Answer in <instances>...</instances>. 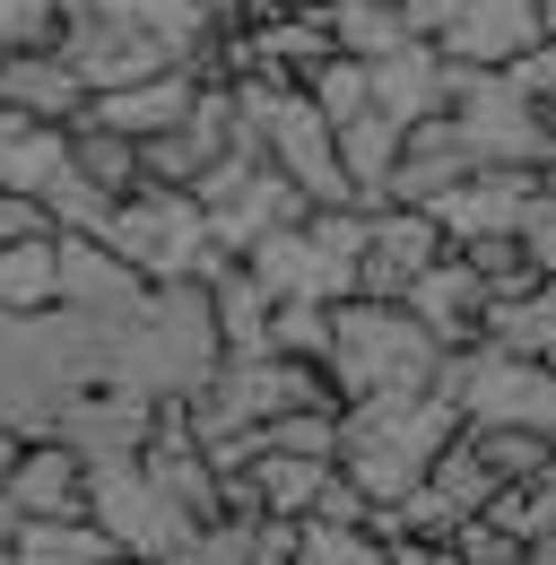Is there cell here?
<instances>
[{
    "mask_svg": "<svg viewBox=\"0 0 556 565\" xmlns=\"http://www.w3.org/2000/svg\"><path fill=\"white\" fill-rule=\"evenodd\" d=\"M487 356H513V365H556V279L513 296V305H487Z\"/></svg>",
    "mask_w": 556,
    "mask_h": 565,
    "instance_id": "e0dca14e",
    "label": "cell"
},
{
    "mask_svg": "<svg viewBox=\"0 0 556 565\" xmlns=\"http://www.w3.org/2000/svg\"><path fill=\"white\" fill-rule=\"evenodd\" d=\"M374 114L383 122H435V114H452V53H435V44H409V53H392V62H374Z\"/></svg>",
    "mask_w": 556,
    "mask_h": 565,
    "instance_id": "7c38bea8",
    "label": "cell"
},
{
    "mask_svg": "<svg viewBox=\"0 0 556 565\" xmlns=\"http://www.w3.org/2000/svg\"><path fill=\"white\" fill-rule=\"evenodd\" d=\"M539 44H556V0H539Z\"/></svg>",
    "mask_w": 556,
    "mask_h": 565,
    "instance_id": "d6a6232c",
    "label": "cell"
},
{
    "mask_svg": "<svg viewBox=\"0 0 556 565\" xmlns=\"http://www.w3.org/2000/svg\"><path fill=\"white\" fill-rule=\"evenodd\" d=\"M443 365H452V356L435 349V331L417 322L409 305H365V296L331 305V356H322V374H331L340 409L443 392Z\"/></svg>",
    "mask_w": 556,
    "mask_h": 565,
    "instance_id": "3957f363",
    "label": "cell"
},
{
    "mask_svg": "<svg viewBox=\"0 0 556 565\" xmlns=\"http://www.w3.org/2000/svg\"><path fill=\"white\" fill-rule=\"evenodd\" d=\"M340 0H253V18H331Z\"/></svg>",
    "mask_w": 556,
    "mask_h": 565,
    "instance_id": "4dcf8cb0",
    "label": "cell"
},
{
    "mask_svg": "<svg viewBox=\"0 0 556 565\" xmlns=\"http://www.w3.org/2000/svg\"><path fill=\"white\" fill-rule=\"evenodd\" d=\"M87 522L122 548V557H139V565H165L201 522L174 504V495L148 479V461H87Z\"/></svg>",
    "mask_w": 556,
    "mask_h": 565,
    "instance_id": "5b68a950",
    "label": "cell"
},
{
    "mask_svg": "<svg viewBox=\"0 0 556 565\" xmlns=\"http://www.w3.org/2000/svg\"><path fill=\"white\" fill-rule=\"evenodd\" d=\"M9 504H18V522H87V461L70 452V444H18V461H9Z\"/></svg>",
    "mask_w": 556,
    "mask_h": 565,
    "instance_id": "ba28073f",
    "label": "cell"
},
{
    "mask_svg": "<svg viewBox=\"0 0 556 565\" xmlns=\"http://www.w3.org/2000/svg\"><path fill=\"white\" fill-rule=\"evenodd\" d=\"M461 435H470V418H461L452 392L356 401V409H340V479H356V495H365L374 513H392V504H409V495L435 479V461H443Z\"/></svg>",
    "mask_w": 556,
    "mask_h": 565,
    "instance_id": "7a4b0ae2",
    "label": "cell"
},
{
    "mask_svg": "<svg viewBox=\"0 0 556 565\" xmlns=\"http://www.w3.org/2000/svg\"><path fill=\"white\" fill-rule=\"evenodd\" d=\"M443 253H452V244H443V226L426 210H374L365 262H356V296H365V305H409Z\"/></svg>",
    "mask_w": 556,
    "mask_h": 565,
    "instance_id": "8992f818",
    "label": "cell"
},
{
    "mask_svg": "<svg viewBox=\"0 0 556 565\" xmlns=\"http://www.w3.org/2000/svg\"><path fill=\"white\" fill-rule=\"evenodd\" d=\"M426 488L443 495V504H452L461 522H479V513H495V495H504L495 479H487V461L470 452V435H461V444H452V452L435 461V479H426Z\"/></svg>",
    "mask_w": 556,
    "mask_h": 565,
    "instance_id": "603a6c76",
    "label": "cell"
},
{
    "mask_svg": "<svg viewBox=\"0 0 556 565\" xmlns=\"http://www.w3.org/2000/svg\"><path fill=\"white\" fill-rule=\"evenodd\" d=\"M62 313V235H26L0 253V322H44Z\"/></svg>",
    "mask_w": 556,
    "mask_h": 565,
    "instance_id": "9a60e30c",
    "label": "cell"
},
{
    "mask_svg": "<svg viewBox=\"0 0 556 565\" xmlns=\"http://www.w3.org/2000/svg\"><path fill=\"white\" fill-rule=\"evenodd\" d=\"M340 479V461H304V452H261L253 470H244V488H253V522H313L322 513V495Z\"/></svg>",
    "mask_w": 556,
    "mask_h": 565,
    "instance_id": "5bb4252c",
    "label": "cell"
},
{
    "mask_svg": "<svg viewBox=\"0 0 556 565\" xmlns=\"http://www.w3.org/2000/svg\"><path fill=\"white\" fill-rule=\"evenodd\" d=\"M70 174H78L87 192H105V201H131L148 166H139V140H131V131H105V122L87 114V122L70 131Z\"/></svg>",
    "mask_w": 556,
    "mask_h": 565,
    "instance_id": "d6986e66",
    "label": "cell"
},
{
    "mask_svg": "<svg viewBox=\"0 0 556 565\" xmlns=\"http://www.w3.org/2000/svg\"><path fill=\"white\" fill-rule=\"evenodd\" d=\"M452 557H461V565H531V548H522L495 513H479V522H461V531H452Z\"/></svg>",
    "mask_w": 556,
    "mask_h": 565,
    "instance_id": "83f0119b",
    "label": "cell"
},
{
    "mask_svg": "<svg viewBox=\"0 0 556 565\" xmlns=\"http://www.w3.org/2000/svg\"><path fill=\"white\" fill-rule=\"evenodd\" d=\"M531 565H556V548H531Z\"/></svg>",
    "mask_w": 556,
    "mask_h": 565,
    "instance_id": "836d02e7",
    "label": "cell"
},
{
    "mask_svg": "<svg viewBox=\"0 0 556 565\" xmlns=\"http://www.w3.org/2000/svg\"><path fill=\"white\" fill-rule=\"evenodd\" d=\"M62 174H70V131L18 122V114L0 105V192H18V201H44Z\"/></svg>",
    "mask_w": 556,
    "mask_h": 565,
    "instance_id": "2e32d148",
    "label": "cell"
},
{
    "mask_svg": "<svg viewBox=\"0 0 556 565\" xmlns=\"http://www.w3.org/2000/svg\"><path fill=\"white\" fill-rule=\"evenodd\" d=\"M9 565H122V548L96 531V522H26Z\"/></svg>",
    "mask_w": 556,
    "mask_h": 565,
    "instance_id": "44dd1931",
    "label": "cell"
},
{
    "mask_svg": "<svg viewBox=\"0 0 556 565\" xmlns=\"http://www.w3.org/2000/svg\"><path fill=\"white\" fill-rule=\"evenodd\" d=\"M148 279L105 235H62V313H139Z\"/></svg>",
    "mask_w": 556,
    "mask_h": 565,
    "instance_id": "30bf717a",
    "label": "cell"
},
{
    "mask_svg": "<svg viewBox=\"0 0 556 565\" xmlns=\"http://www.w3.org/2000/svg\"><path fill=\"white\" fill-rule=\"evenodd\" d=\"M296 565H392V548H383L374 531H322V522H304Z\"/></svg>",
    "mask_w": 556,
    "mask_h": 565,
    "instance_id": "4316f807",
    "label": "cell"
},
{
    "mask_svg": "<svg viewBox=\"0 0 556 565\" xmlns=\"http://www.w3.org/2000/svg\"><path fill=\"white\" fill-rule=\"evenodd\" d=\"M443 53L470 71H522L539 53V0H461V26Z\"/></svg>",
    "mask_w": 556,
    "mask_h": 565,
    "instance_id": "9c48e42d",
    "label": "cell"
},
{
    "mask_svg": "<svg viewBox=\"0 0 556 565\" xmlns=\"http://www.w3.org/2000/svg\"><path fill=\"white\" fill-rule=\"evenodd\" d=\"M426 217L443 226L452 253H470V244H487V235H522V226L539 217V174H495V166H479L470 183H452Z\"/></svg>",
    "mask_w": 556,
    "mask_h": 565,
    "instance_id": "52a82bcc",
    "label": "cell"
},
{
    "mask_svg": "<svg viewBox=\"0 0 556 565\" xmlns=\"http://www.w3.org/2000/svg\"><path fill=\"white\" fill-rule=\"evenodd\" d=\"M495 522H504L522 548H556V470L531 479V488H513V495H495Z\"/></svg>",
    "mask_w": 556,
    "mask_h": 565,
    "instance_id": "484cf974",
    "label": "cell"
},
{
    "mask_svg": "<svg viewBox=\"0 0 556 565\" xmlns=\"http://www.w3.org/2000/svg\"><path fill=\"white\" fill-rule=\"evenodd\" d=\"M304 96H313V114H322L331 131H348L356 114H374V71L340 53V62H322V71H313V87H304Z\"/></svg>",
    "mask_w": 556,
    "mask_h": 565,
    "instance_id": "cb8c5ba5",
    "label": "cell"
},
{
    "mask_svg": "<svg viewBox=\"0 0 556 565\" xmlns=\"http://www.w3.org/2000/svg\"><path fill=\"white\" fill-rule=\"evenodd\" d=\"M70 44V0H0V62H35Z\"/></svg>",
    "mask_w": 556,
    "mask_h": 565,
    "instance_id": "7402d4cb",
    "label": "cell"
},
{
    "mask_svg": "<svg viewBox=\"0 0 556 565\" xmlns=\"http://www.w3.org/2000/svg\"><path fill=\"white\" fill-rule=\"evenodd\" d=\"M105 244H114L148 287H192L217 235H209V210L192 201V192H157V183H139L131 201L114 210Z\"/></svg>",
    "mask_w": 556,
    "mask_h": 565,
    "instance_id": "277c9868",
    "label": "cell"
},
{
    "mask_svg": "<svg viewBox=\"0 0 556 565\" xmlns=\"http://www.w3.org/2000/svg\"><path fill=\"white\" fill-rule=\"evenodd\" d=\"M209 44L201 0H70L62 62L87 78V96H131L157 78H192Z\"/></svg>",
    "mask_w": 556,
    "mask_h": 565,
    "instance_id": "6da1fadb",
    "label": "cell"
},
{
    "mask_svg": "<svg viewBox=\"0 0 556 565\" xmlns=\"http://www.w3.org/2000/svg\"><path fill=\"white\" fill-rule=\"evenodd\" d=\"M18 531H26V522H18V504H9V488H0V557L18 548Z\"/></svg>",
    "mask_w": 556,
    "mask_h": 565,
    "instance_id": "1f68e13d",
    "label": "cell"
},
{
    "mask_svg": "<svg viewBox=\"0 0 556 565\" xmlns=\"http://www.w3.org/2000/svg\"><path fill=\"white\" fill-rule=\"evenodd\" d=\"M192 105H201V87L192 78H157V87H131V96H96L87 114L105 122V131H131L139 148L165 140V131H183L192 122Z\"/></svg>",
    "mask_w": 556,
    "mask_h": 565,
    "instance_id": "ac0fdd59",
    "label": "cell"
},
{
    "mask_svg": "<svg viewBox=\"0 0 556 565\" xmlns=\"http://www.w3.org/2000/svg\"><path fill=\"white\" fill-rule=\"evenodd\" d=\"M479 166H470V148L452 131V114H435V122H417L409 148H400V174H392V210H435L452 183H470Z\"/></svg>",
    "mask_w": 556,
    "mask_h": 565,
    "instance_id": "4fadbf2b",
    "label": "cell"
},
{
    "mask_svg": "<svg viewBox=\"0 0 556 565\" xmlns=\"http://www.w3.org/2000/svg\"><path fill=\"white\" fill-rule=\"evenodd\" d=\"M26 235H53L44 201H18V192H0V253H9V244H26Z\"/></svg>",
    "mask_w": 556,
    "mask_h": 565,
    "instance_id": "f1b7e54d",
    "label": "cell"
},
{
    "mask_svg": "<svg viewBox=\"0 0 556 565\" xmlns=\"http://www.w3.org/2000/svg\"><path fill=\"white\" fill-rule=\"evenodd\" d=\"M0 105L18 122H44V131H78L87 122V78L70 71L62 53H35V62H0Z\"/></svg>",
    "mask_w": 556,
    "mask_h": 565,
    "instance_id": "8fae6325",
    "label": "cell"
},
{
    "mask_svg": "<svg viewBox=\"0 0 556 565\" xmlns=\"http://www.w3.org/2000/svg\"><path fill=\"white\" fill-rule=\"evenodd\" d=\"M122 565H139V557H122Z\"/></svg>",
    "mask_w": 556,
    "mask_h": 565,
    "instance_id": "e575fe53",
    "label": "cell"
},
{
    "mask_svg": "<svg viewBox=\"0 0 556 565\" xmlns=\"http://www.w3.org/2000/svg\"><path fill=\"white\" fill-rule=\"evenodd\" d=\"M470 452L487 461V479L504 495L556 470V435H531V426H470Z\"/></svg>",
    "mask_w": 556,
    "mask_h": 565,
    "instance_id": "ffe728a7",
    "label": "cell"
},
{
    "mask_svg": "<svg viewBox=\"0 0 556 565\" xmlns=\"http://www.w3.org/2000/svg\"><path fill=\"white\" fill-rule=\"evenodd\" d=\"M165 565H261V522H235V513H226V522H201Z\"/></svg>",
    "mask_w": 556,
    "mask_h": 565,
    "instance_id": "d4e9b609",
    "label": "cell"
},
{
    "mask_svg": "<svg viewBox=\"0 0 556 565\" xmlns=\"http://www.w3.org/2000/svg\"><path fill=\"white\" fill-rule=\"evenodd\" d=\"M392 565H461L452 540H392Z\"/></svg>",
    "mask_w": 556,
    "mask_h": 565,
    "instance_id": "f546056e",
    "label": "cell"
}]
</instances>
